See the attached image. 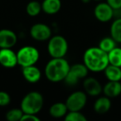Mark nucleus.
Masks as SVG:
<instances>
[{"label": "nucleus", "instance_id": "f03ea898", "mask_svg": "<svg viewBox=\"0 0 121 121\" xmlns=\"http://www.w3.org/2000/svg\"><path fill=\"white\" fill-rule=\"evenodd\" d=\"M70 65L64 57L52 58L45 67V76L51 82H60L64 81L70 69Z\"/></svg>", "mask_w": 121, "mask_h": 121}, {"label": "nucleus", "instance_id": "4468645a", "mask_svg": "<svg viewBox=\"0 0 121 121\" xmlns=\"http://www.w3.org/2000/svg\"><path fill=\"white\" fill-rule=\"evenodd\" d=\"M103 92L104 95L109 98H114L121 94V83L120 81H109L103 87Z\"/></svg>", "mask_w": 121, "mask_h": 121}, {"label": "nucleus", "instance_id": "1a4fd4ad", "mask_svg": "<svg viewBox=\"0 0 121 121\" xmlns=\"http://www.w3.org/2000/svg\"><path fill=\"white\" fill-rule=\"evenodd\" d=\"M94 15L99 22H107L113 18L114 15V10L107 3H100L95 8Z\"/></svg>", "mask_w": 121, "mask_h": 121}, {"label": "nucleus", "instance_id": "aec40b11", "mask_svg": "<svg viewBox=\"0 0 121 121\" xmlns=\"http://www.w3.org/2000/svg\"><path fill=\"white\" fill-rule=\"evenodd\" d=\"M108 58L109 64L121 67V48L115 47L108 53Z\"/></svg>", "mask_w": 121, "mask_h": 121}, {"label": "nucleus", "instance_id": "39448f33", "mask_svg": "<svg viewBox=\"0 0 121 121\" xmlns=\"http://www.w3.org/2000/svg\"><path fill=\"white\" fill-rule=\"evenodd\" d=\"M17 64L22 67L33 66L39 59V52L36 47L25 46L22 47L17 53Z\"/></svg>", "mask_w": 121, "mask_h": 121}, {"label": "nucleus", "instance_id": "2eb2a0df", "mask_svg": "<svg viewBox=\"0 0 121 121\" xmlns=\"http://www.w3.org/2000/svg\"><path fill=\"white\" fill-rule=\"evenodd\" d=\"M60 8H61L60 0H44L42 4V10L49 15L58 13Z\"/></svg>", "mask_w": 121, "mask_h": 121}, {"label": "nucleus", "instance_id": "f8f14e48", "mask_svg": "<svg viewBox=\"0 0 121 121\" xmlns=\"http://www.w3.org/2000/svg\"><path fill=\"white\" fill-rule=\"evenodd\" d=\"M17 37L15 32L9 29L0 30V48H11L17 43Z\"/></svg>", "mask_w": 121, "mask_h": 121}, {"label": "nucleus", "instance_id": "f257e3e1", "mask_svg": "<svg viewBox=\"0 0 121 121\" xmlns=\"http://www.w3.org/2000/svg\"><path fill=\"white\" fill-rule=\"evenodd\" d=\"M83 61L89 71L93 72L104 71L109 65L108 53L102 51L99 47H90L85 52Z\"/></svg>", "mask_w": 121, "mask_h": 121}, {"label": "nucleus", "instance_id": "f3484780", "mask_svg": "<svg viewBox=\"0 0 121 121\" xmlns=\"http://www.w3.org/2000/svg\"><path fill=\"white\" fill-rule=\"evenodd\" d=\"M68 112V109L66 107V103L62 102H57L53 104L49 109V113L51 116L56 119L58 118L65 117L66 113Z\"/></svg>", "mask_w": 121, "mask_h": 121}, {"label": "nucleus", "instance_id": "a878e982", "mask_svg": "<svg viewBox=\"0 0 121 121\" xmlns=\"http://www.w3.org/2000/svg\"><path fill=\"white\" fill-rule=\"evenodd\" d=\"M40 121V119L37 117L36 114H23L21 118L20 121Z\"/></svg>", "mask_w": 121, "mask_h": 121}, {"label": "nucleus", "instance_id": "5701e85b", "mask_svg": "<svg viewBox=\"0 0 121 121\" xmlns=\"http://www.w3.org/2000/svg\"><path fill=\"white\" fill-rule=\"evenodd\" d=\"M66 121H86V117L81 111H69L65 115Z\"/></svg>", "mask_w": 121, "mask_h": 121}, {"label": "nucleus", "instance_id": "4be33fe9", "mask_svg": "<svg viewBox=\"0 0 121 121\" xmlns=\"http://www.w3.org/2000/svg\"><path fill=\"white\" fill-rule=\"evenodd\" d=\"M27 13L31 17H36L42 11V4L37 1H32L28 3L26 8Z\"/></svg>", "mask_w": 121, "mask_h": 121}, {"label": "nucleus", "instance_id": "423d86ee", "mask_svg": "<svg viewBox=\"0 0 121 121\" xmlns=\"http://www.w3.org/2000/svg\"><path fill=\"white\" fill-rule=\"evenodd\" d=\"M89 70L87 69L84 64H75L70 66L69 71L66 75V78L64 79L65 83L67 86H73L78 84L81 79H84L86 77Z\"/></svg>", "mask_w": 121, "mask_h": 121}, {"label": "nucleus", "instance_id": "b1692460", "mask_svg": "<svg viewBox=\"0 0 121 121\" xmlns=\"http://www.w3.org/2000/svg\"><path fill=\"white\" fill-rule=\"evenodd\" d=\"M23 112L21 109H13L8 111L6 114V119L9 121H19L21 120Z\"/></svg>", "mask_w": 121, "mask_h": 121}, {"label": "nucleus", "instance_id": "dca6fc26", "mask_svg": "<svg viewBox=\"0 0 121 121\" xmlns=\"http://www.w3.org/2000/svg\"><path fill=\"white\" fill-rule=\"evenodd\" d=\"M111 107V101L107 96H102L96 99L94 104V109L97 114H104L109 110Z\"/></svg>", "mask_w": 121, "mask_h": 121}, {"label": "nucleus", "instance_id": "ddd939ff", "mask_svg": "<svg viewBox=\"0 0 121 121\" xmlns=\"http://www.w3.org/2000/svg\"><path fill=\"white\" fill-rule=\"evenodd\" d=\"M22 76L29 83H37L40 81L42 77V72L39 68L33 65V66L22 67Z\"/></svg>", "mask_w": 121, "mask_h": 121}, {"label": "nucleus", "instance_id": "0eeeda50", "mask_svg": "<svg viewBox=\"0 0 121 121\" xmlns=\"http://www.w3.org/2000/svg\"><path fill=\"white\" fill-rule=\"evenodd\" d=\"M87 101V95L83 91H75L66 99V104L68 111H81Z\"/></svg>", "mask_w": 121, "mask_h": 121}, {"label": "nucleus", "instance_id": "20e7f679", "mask_svg": "<svg viewBox=\"0 0 121 121\" xmlns=\"http://www.w3.org/2000/svg\"><path fill=\"white\" fill-rule=\"evenodd\" d=\"M47 50L52 58L64 57L68 52L67 41L62 36L51 37L47 45Z\"/></svg>", "mask_w": 121, "mask_h": 121}, {"label": "nucleus", "instance_id": "6e6552de", "mask_svg": "<svg viewBox=\"0 0 121 121\" xmlns=\"http://www.w3.org/2000/svg\"><path fill=\"white\" fill-rule=\"evenodd\" d=\"M30 35L34 40L43 42L50 39L52 37V30L47 24L36 23L31 27Z\"/></svg>", "mask_w": 121, "mask_h": 121}, {"label": "nucleus", "instance_id": "6ab92c4d", "mask_svg": "<svg viewBox=\"0 0 121 121\" xmlns=\"http://www.w3.org/2000/svg\"><path fill=\"white\" fill-rule=\"evenodd\" d=\"M111 37L118 43H121V17L115 19L110 27Z\"/></svg>", "mask_w": 121, "mask_h": 121}, {"label": "nucleus", "instance_id": "cd10ccee", "mask_svg": "<svg viewBox=\"0 0 121 121\" xmlns=\"http://www.w3.org/2000/svg\"><path fill=\"white\" fill-rule=\"evenodd\" d=\"M89 1L90 0H82V2H84V3H88Z\"/></svg>", "mask_w": 121, "mask_h": 121}, {"label": "nucleus", "instance_id": "a211bd4d", "mask_svg": "<svg viewBox=\"0 0 121 121\" xmlns=\"http://www.w3.org/2000/svg\"><path fill=\"white\" fill-rule=\"evenodd\" d=\"M105 77L108 81H121V67L109 64L104 70Z\"/></svg>", "mask_w": 121, "mask_h": 121}, {"label": "nucleus", "instance_id": "412c9836", "mask_svg": "<svg viewBox=\"0 0 121 121\" xmlns=\"http://www.w3.org/2000/svg\"><path fill=\"white\" fill-rule=\"evenodd\" d=\"M117 42L112 38V37H104L101 39V41L99 43V47L102 51L105 52L106 53H109L110 51H112L116 47Z\"/></svg>", "mask_w": 121, "mask_h": 121}, {"label": "nucleus", "instance_id": "c85d7f7f", "mask_svg": "<svg viewBox=\"0 0 121 121\" xmlns=\"http://www.w3.org/2000/svg\"><path fill=\"white\" fill-rule=\"evenodd\" d=\"M94 1H100V0H94Z\"/></svg>", "mask_w": 121, "mask_h": 121}, {"label": "nucleus", "instance_id": "9d476101", "mask_svg": "<svg viewBox=\"0 0 121 121\" xmlns=\"http://www.w3.org/2000/svg\"><path fill=\"white\" fill-rule=\"evenodd\" d=\"M0 64L6 68H13L17 65V53L10 48H1Z\"/></svg>", "mask_w": 121, "mask_h": 121}, {"label": "nucleus", "instance_id": "9b49d317", "mask_svg": "<svg viewBox=\"0 0 121 121\" xmlns=\"http://www.w3.org/2000/svg\"><path fill=\"white\" fill-rule=\"evenodd\" d=\"M85 91L90 96H98L101 94L103 88L97 79L94 77H88L83 82Z\"/></svg>", "mask_w": 121, "mask_h": 121}, {"label": "nucleus", "instance_id": "7ed1b4c3", "mask_svg": "<svg viewBox=\"0 0 121 121\" xmlns=\"http://www.w3.org/2000/svg\"><path fill=\"white\" fill-rule=\"evenodd\" d=\"M44 99L41 93L31 91L27 93L21 102V109L23 114H37L43 107Z\"/></svg>", "mask_w": 121, "mask_h": 121}, {"label": "nucleus", "instance_id": "393cba45", "mask_svg": "<svg viewBox=\"0 0 121 121\" xmlns=\"http://www.w3.org/2000/svg\"><path fill=\"white\" fill-rule=\"evenodd\" d=\"M10 95L7 92L0 91V106H6L10 103Z\"/></svg>", "mask_w": 121, "mask_h": 121}, {"label": "nucleus", "instance_id": "bb28decb", "mask_svg": "<svg viewBox=\"0 0 121 121\" xmlns=\"http://www.w3.org/2000/svg\"><path fill=\"white\" fill-rule=\"evenodd\" d=\"M107 4L114 10L121 9V0H107Z\"/></svg>", "mask_w": 121, "mask_h": 121}]
</instances>
